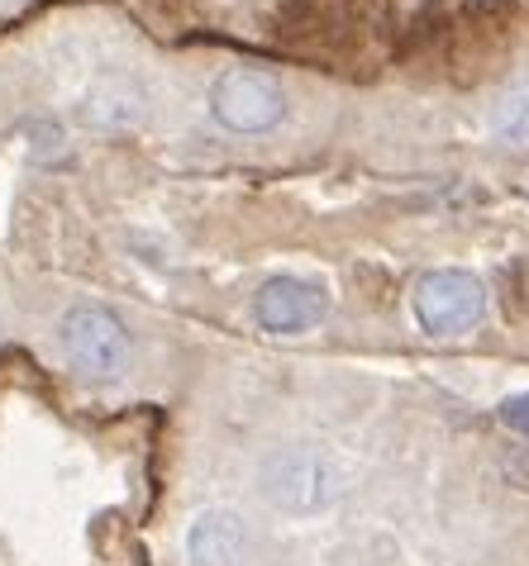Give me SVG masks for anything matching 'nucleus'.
Wrapping results in <instances>:
<instances>
[{"label": "nucleus", "instance_id": "6", "mask_svg": "<svg viewBox=\"0 0 529 566\" xmlns=\"http://www.w3.org/2000/svg\"><path fill=\"white\" fill-rule=\"evenodd\" d=\"M186 562L191 566H243L248 562V524L215 505V510H200L186 528Z\"/></svg>", "mask_w": 529, "mask_h": 566}, {"label": "nucleus", "instance_id": "8", "mask_svg": "<svg viewBox=\"0 0 529 566\" xmlns=\"http://www.w3.org/2000/svg\"><path fill=\"white\" fill-rule=\"evenodd\" d=\"M491 134L506 138V144H525V138H529V76L501 96V105H496V119H491Z\"/></svg>", "mask_w": 529, "mask_h": 566}, {"label": "nucleus", "instance_id": "7", "mask_svg": "<svg viewBox=\"0 0 529 566\" xmlns=\"http://www.w3.org/2000/svg\"><path fill=\"white\" fill-rule=\"evenodd\" d=\"M82 119L96 129H124L138 119V91L129 82H101L82 105Z\"/></svg>", "mask_w": 529, "mask_h": 566}, {"label": "nucleus", "instance_id": "5", "mask_svg": "<svg viewBox=\"0 0 529 566\" xmlns=\"http://www.w3.org/2000/svg\"><path fill=\"white\" fill-rule=\"evenodd\" d=\"M330 314V295L320 281H301V276H272L262 281V291L253 295V319L268 334H305Z\"/></svg>", "mask_w": 529, "mask_h": 566}, {"label": "nucleus", "instance_id": "2", "mask_svg": "<svg viewBox=\"0 0 529 566\" xmlns=\"http://www.w3.org/2000/svg\"><path fill=\"white\" fill-rule=\"evenodd\" d=\"M411 310L425 334L463 338L487 319V286L473 272H463V266H439V272H425L415 281Z\"/></svg>", "mask_w": 529, "mask_h": 566}, {"label": "nucleus", "instance_id": "1", "mask_svg": "<svg viewBox=\"0 0 529 566\" xmlns=\"http://www.w3.org/2000/svg\"><path fill=\"white\" fill-rule=\"evenodd\" d=\"M258 495L282 514H324L344 495V467L315 443L272 448L258 467Z\"/></svg>", "mask_w": 529, "mask_h": 566}, {"label": "nucleus", "instance_id": "4", "mask_svg": "<svg viewBox=\"0 0 529 566\" xmlns=\"http://www.w3.org/2000/svg\"><path fill=\"white\" fill-rule=\"evenodd\" d=\"M210 115H215V124H225L229 134H268L287 115V91L268 72L235 67V72L215 76Z\"/></svg>", "mask_w": 529, "mask_h": 566}, {"label": "nucleus", "instance_id": "3", "mask_svg": "<svg viewBox=\"0 0 529 566\" xmlns=\"http://www.w3.org/2000/svg\"><path fill=\"white\" fill-rule=\"evenodd\" d=\"M62 353L86 381H115L129 367V328L105 305H76L62 314Z\"/></svg>", "mask_w": 529, "mask_h": 566}, {"label": "nucleus", "instance_id": "9", "mask_svg": "<svg viewBox=\"0 0 529 566\" xmlns=\"http://www.w3.org/2000/svg\"><path fill=\"white\" fill-rule=\"evenodd\" d=\"M501 423H506V429H516L520 438H529V390L501 400Z\"/></svg>", "mask_w": 529, "mask_h": 566}]
</instances>
